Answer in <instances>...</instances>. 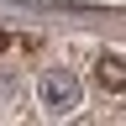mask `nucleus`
Returning a JSON list of instances; mask_svg holds the SVG:
<instances>
[{"label": "nucleus", "mask_w": 126, "mask_h": 126, "mask_svg": "<svg viewBox=\"0 0 126 126\" xmlns=\"http://www.w3.org/2000/svg\"><path fill=\"white\" fill-rule=\"evenodd\" d=\"M37 105H42V116H74V110L84 105V84H79V74L47 68V74L37 79Z\"/></svg>", "instance_id": "f257e3e1"}, {"label": "nucleus", "mask_w": 126, "mask_h": 126, "mask_svg": "<svg viewBox=\"0 0 126 126\" xmlns=\"http://www.w3.org/2000/svg\"><path fill=\"white\" fill-rule=\"evenodd\" d=\"M94 79H100L110 94H126V58L121 53H100L94 58Z\"/></svg>", "instance_id": "f03ea898"}, {"label": "nucleus", "mask_w": 126, "mask_h": 126, "mask_svg": "<svg viewBox=\"0 0 126 126\" xmlns=\"http://www.w3.org/2000/svg\"><path fill=\"white\" fill-rule=\"evenodd\" d=\"M0 53H5V32H0Z\"/></svg>", "instance_id": "7ed1b4c3"}]
</instances>
